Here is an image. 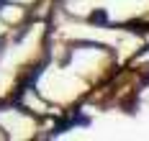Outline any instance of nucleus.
I'll return each mask as SVG.
<instances>
[]
</instances>
